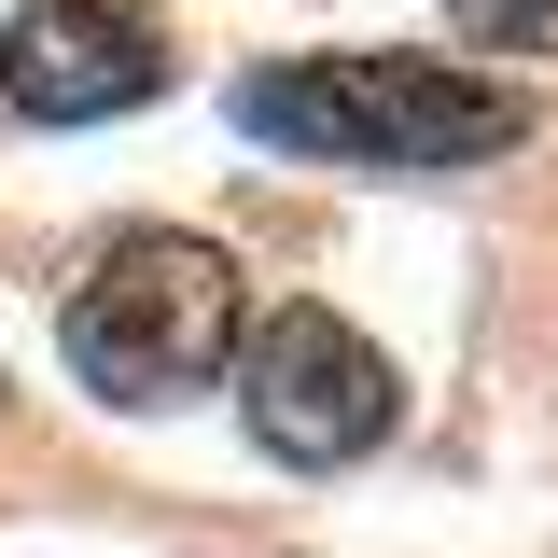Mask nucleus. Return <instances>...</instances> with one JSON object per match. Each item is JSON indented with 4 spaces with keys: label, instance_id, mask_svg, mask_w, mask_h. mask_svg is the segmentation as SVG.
I'll list each match as a JSON object with an SVG mask.
<instances>
[{
    "label": "nucleus",
    "instance_id": "1",
    "mask_svg": "<svg viewBox=\"0 0 558 558\" xmlns=\"http://www.w3.org/2000/svg\"><path fill=\"white\" fill-rule=\"evenodd\" d=\"M57 349H70V377L98 405L168 418L196 391H223V363L252 349V266L223 238H196V223H126L98 266L70 279Z\"/></svg>",
    "mask_w": 558,
    "mask_h": 558
},
{
    "label": "nucleus",
    "instance_id": "2",
    "mask_svg": "<svg viewBox=\"0 0 558 558\" xmlns=\"http://www.w3.org/2000/svg\"><path fill=\"white\" fill-rule=\"evenodd\" d=\"M238 126L322 168H391V182H447L531 140V98L461 57H279L238 84Z\"/></svg>",
    "mask_w": 558,
    "mask_h": 558
},
{
    "label": "nucleus",
    "instance_id": "3",
    "mask_svg": "<svg viewBox=\"0 0 558 558\" xmlns=\"http://www.w3.org/2000/svg\"><path fill=\"white\" fill-rule=\"evenodd\" d=\"M238 418H252L266 461L336 475V461H377V447L405 433V377H391V349L363 336V322L279 307V322H252V349H238Z\"/></svg>",
    "mask_w": 558,
    "mask_h": 558
},
{
    "label": "nucleus",
    "instance_id": "4",
    "mask_svg": "<svg viewBox=\"0 0 558 558\" xmlns=\"http://www.w3.org/2000/svg\"><path fill=\"white\" fill-rule=\"evenodd\" d=\"M168 84H182V43L154 0H28L0 43V98L28 126H112V112H154Z\"/></svg>",
    "mask_w": 558,
    "mask_h": 558
},
{
    "label": "nucleus",
    "instance_id": "5",
    "mask_svg": "<svg viewBox=\"0 0 558 558\" xmlns=\"http://www.w3.org/2000/svg\"><path fill=\"white\" fill-rule=\"evenodd\" d=\"M461 14V43H488V57H558V0H447Z\"/></svg>",
    "mask_w": 558,
    "mask_h": 558
}]
</instances>
